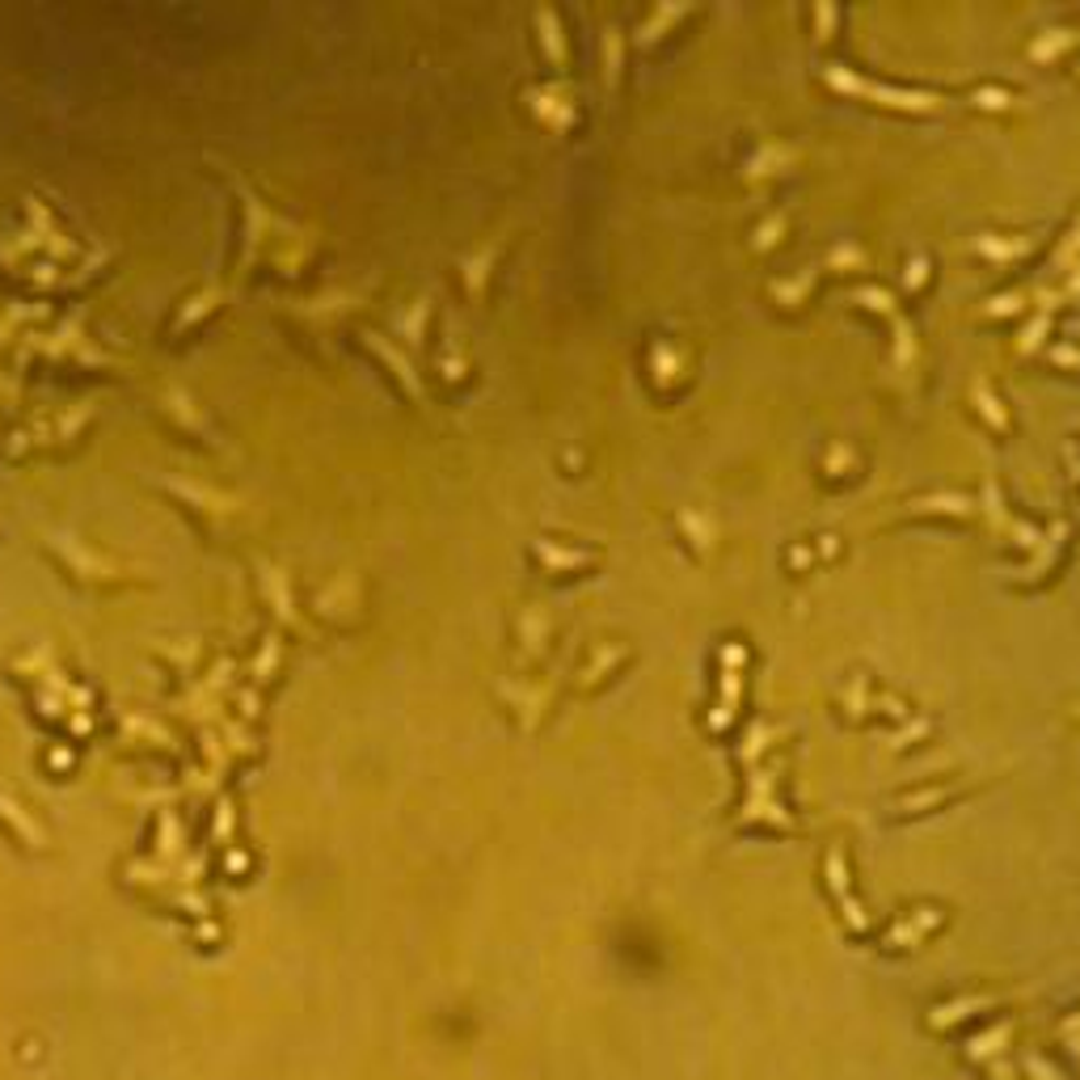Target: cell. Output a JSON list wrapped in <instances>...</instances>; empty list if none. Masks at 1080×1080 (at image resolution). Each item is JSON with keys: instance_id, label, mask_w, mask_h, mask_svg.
Instances as JSON below:
<instances>
[{"instance_id": "cell-1", "label": "cell", "mask_w": 1080, "mask_h": 1080, "mask_svg": "<svg viewBox=\"0 0 1080 1080\" xmlns=\"http://www.w3.org/2000/svg\"><path fill=\"white\" fill-rule=\"evenodd\" d=\"M161 490L178 503V507H187V511L199 515V528H203L207 537H220L224 519L237 515V503L224 498V494H216V490H199V486H187V482H165Z\"/></svg>"}, {"instance_id": "cell-2", "label": "cell", "mask_w": 1080, "mask_h": 1080, "mask_svg": "<svg viewBox=\"0 0 1080 1080\" xmlns=\"http://www.w3.org/2000/svg\"><path fill=\"white\" fill-rule=\"evenodd\" d=\"M47 553H52L55 562L68 570L77 583H110L106 562H102V558H93L81 540L68 537V532H55V537H47Z\"/></svg>"}, {"instance_id": "cell-3", "label": "cell", "mask_w": 1080, "mask_h": 1080, "mask_svg": "<svg viewBox=\"0 0 1080 1080\" xmlns=\"http://www.w3.org/2000/svg\"><path fill=\"white\" fill-rule=\"evenodd\" d=\"M1009 997H967V1000H949V1004H942V1009H933L929 1013V1026L933 1030H949L954 1022H963V1017H971L975 1009H997V1004H1004Z\"/></svg>"}, {"instance_id": "cell-4", "label": "cell", "mask_w": 1080, "mask_h": 1080, "mask_svg": "<svg viewBox=\"0 0 1080 1080\" xmlns=\"http://www.w3.org/2000/svg\"><path fill=\"white\" fill-rule=\"evenodd\" d=\"M828 882H832V891H836L840 908H844V916L853 929H865V912L853 903V895H848V869H844V857H840V848H832V857H828Z\"/></svg>"}, {"instance_id": "cell-5", "label": "cell", "mask_w": 1080, "mask_h": 1080, "mask_svg": "<svg viewBox=\"0 0 1080 1080\" xmlns=\"http://www.w3.org/2000/svg\"><path fill=\"white\" fill-rule=\"evenodd\" d=\"M933 920H937V908H920V916L908 920V924H903L899 933H891V937H887V945H891V949H895V945H912L920 933H924V924H933Z\"/></svg>"}, {"instance_id": "cell-6", "label": "cell", "mask_w": 1080, "mask_h": 1080, "mask_svg": "<svg viewBox=\"0 0 1080 1080\" xmlns=\"http://www.w3.org/2000/svg\"><path fill=\"white\" fill-rule=\"evenodd\" d=\"M1009 1034H1013V1026H1000V1030H992V1034H983V1038H971V1047H967V1055H971V1059H988V1055L1004 1051V1043H1009Z\"/></svg>"}]
</instances>
